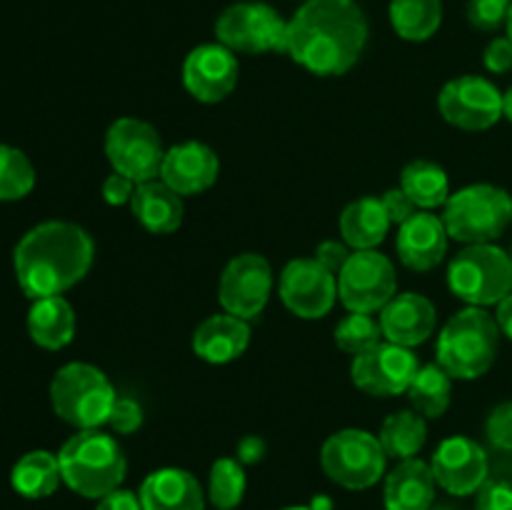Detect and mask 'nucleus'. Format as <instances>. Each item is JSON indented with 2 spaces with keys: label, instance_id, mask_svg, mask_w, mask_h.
Segmentation results:
<instances>
[{
  "label": "nucleus",
  "instance_id": "6e6552de",
  "mask_svg": "<svg viewBox=\"0 0 512 510\" xmlns=\"http://www.w3.org/2000/svg\"><path fill=\"white\" fill-rule=\"evenodd\" d=\"M385 455L378 435L345 428L330 435L320 450V465L333 483L348 490H368L385 475Z\"/></svg>",
  "mask_w": 512,
  "mask_h": 510
},
{
  "label": "nucleus",
  "instance_id": "2eb2a0df",
  "mask_svg": "<svg viewBox=\"0 0 512 510\" xmlns=\"http://www.w3.org/2000/svg\"><path fill=\"white\" fill-rule=\"evenodd\" d=\"M280 298L298 318H325L338 300V275L315 258H295L280 273Z\"/></svg>",
  "mask_w": 512,
  "mask_h": 510
},
{
  "label": "nucleus",
  "instance_id": "dca6fc26",
  "mask_svg": "<svg viewBox=\"0 0 512 510\" xmlns=\"http://www.w3.org/2000/svg\"><path fill=\"white\" fill-rule=\"evenodd\" d=\"M238 58L223 43H205L190 50L183 63V83L200 103H220L238 85Z\"/></svg>",
  "mask_w": 512,
  "mask_h": 510
},
{
  "label": "nucleus",
  "instance_id": "b1692460",
  "mask_svg": "<svg viewBox=\"0 0 512 510\" xmlns=\"http://www.w3.org/2000/svg\"><path fill=\"white\" fill-rule=\"evenodd\" d=\"M435 475L420 458L400 460L385 478V508L430 510L435 500Z\"/></svg>",
  "mask_w": 512,
  "mask_h": 510
},
{
  "label": "nucleus",
  "instance_id": "bb28decb",
  "mask_svg": "<svg viewBox=\"0 0 512 510\" xmlns=\"http://www.w3.org/2000/svg\"><path fill=\"white\" fill-rule=\"evenodd\" d=\"M10 483H13L15 493H20L23 498H48L63 483L58 455L48 453V450H30L15 463Z\"/></svg>",
  "mask_w": 512,
  "mask_h": 510
},
{
  "label": "nucleus",
  "instance_id": "c03bdc74",
  "mask_svg": "<svg viewBox=\"0 0 512 510\" xmlns=\"http://www.w3.org/2000/svg\"><path fill=\"white\" fill-rule=\"evenodd\" d=\"M265 455V440L258 438V435H245L238 443V460L243 465L258 463Z\"/></svg>",
  "mask_w": 512,
  "mask_h": 510
},
{
  "label": "nucleus",
  "instance_id": "09e8293b",
  "mask_svg": "<svg viewBox=\"0 0 512 510\" xmlns=\"http://www.w3.org/2000/svg\"><path fill=\"white\" fill-rule=\"evenodd\" d=\"M508 38L512 40V8H510V15H508Z\"/></svg>",
  "mask_w": 512,
  "mask_h": 510
},
{
  "label": "nucleus",
  "instance_id": "9b49d317",
  "mask_svg": "<svg viewBox=\"0 0 512 510\" xmlns=\"http://www.w3.org/2000/svg\"><path fill=\"white\" fill-rule=\"evenodd\" d=\"M395 288V265L378 250H353L338 275V295L350 313L383 310L395 298Z\"/></svg>",
  "mask_w": 512,
  "mask_h": 510
},
{
  "label": "nucleus",
  "instance_id": "c85d7f7f",
  "mask_svg": "<svg viewBox=\"0 0 512 510\" xmlns=\"http://www.w3.org/2000/svg\"><path fill=\"white\" fill-rule=\"evenodd\" d=\"M443 23V0H390V25L403 40H428Z\"/></svg>",
  "mask_w": 512,
  "mask_h": 510
},
{
  "label": "nucleus",
  "instance_id": "20e7f679",
  "mask_svg": "<svg viewBox=\"0 0 512 510\" xmlns=\"http://www.w3.org/2000/svg\"><path fill=\"white\" fill-rule=\"evenodd\" d=\"M500 348L498 320L485 308H465L438 335V365L458 380H475L493 368Z\"/></svg>",
  "mask_w": 512,
  "mask_h": 510
},
{
  "label": "nucleus",
  "instance_id": "79ce46f5",
  "mask_svg": "<svg viewBox=\"0 0 512 510\" xmlns=\"http://www.w3.org/2000/svg\"><path fill=\"white\" fill-rule=\"evenodd\" d=\"M135 185H138V183H133V180L125 178V175H120V173L108 175V178H105V183H103L105 203H108V205L130 203V198H133V193H135Z\"/></svg>",
  "mask_w": 512,
  "mask_h": 510
},
{
  "label": "nucleus",
  "instance_id": "39448f33",
  "mask_svg": "<svg viewBox=\"0 0 512 510\" xmlns=\"http://www.w3.org/2000/svg\"><path fill=\"white\" fill-rule=\"evenodd\" d=\"M118 400L113 383L90 363H68L50 383V403L55 415L78 430H98L113 413Z\"/></svg>",
  "mask_w": 512,
  "mask_h": 510
},
{
  "label": "nucleus",
  "instance_id": "c9c22d12",
  "mask_svg": "<svg viewBox=\"0 0 512 510\" xmlns=\"http://www.w3.org/2000/svg\"><path fill=\"white\" fill-rule=\"evenodd\" d=\"M485 433L495 448L512 450V400L493 408V413L488 415V423H485Z\"/></svg>",
  "mask_w": 512,
  "mask_h": 510
},
{
  "label": "nucleus",
  "instance_id": "ea45409f",
  "mask_svg": "<svg viewBox=\"0 0 512 510\" xmlns=\"http://www.w3.org/2000/svg\"><path fill=\"white\" fill-rule=\"evenodd\" d=\"M383 205L395 225H403L405 220H410L415 213H418V205L410 200V195L405 193L403 188H390L388 193L383 195Z\"/></svg>",
  "mask_w": 512,
  "mask_h": 510
},
{
  "label": "nucleus",
  "instance_id": "0eeeda50",
  "mask_svg": "<svg viewBox=\"0 0 512 510\" xmlns=\"http://www.w3.org/2000/svg\"><path fill=\"white\" fill-rule=\"evenodd\" d=\"M448 285L473 308L498 305L512 293V258L493 243L468 245L450 260Z\"/></svg>",
  "mask_w": 512,
  "mask_h": 510
},
{
  "label": "nucleus",
  "instance_id": "393cba45",
  "mask_svg": "<svg viewBox=\"0 0 512 510\" xmlns=\"http://www.w3.org/2000/svg\"><path fill=\"white\" fill-rule=\"evenodd\" d=\"M390 225L393 220L385 210L383 198H373V195L353 200L340 215V235L353 250L378 248L388 235Z\"/></svg>",
  "mask_w": 512,
  "mask_h": 510
},
{
  "label": "nucleus",
  "instance_id": "412c9836",
  "mask_svg": "<svg viewBox=\"0 0 512 510\" xmlns=\"http://www.w3.org/2000/svg\"><path fill=\"white\" fill-rule=\"evenodd\" d=\"M250 345V325L248 320L238 315L220 313L210 315L195 328L193 333V353L200 360L213 365H225L230 360L240 358Z\"/></svg>",
  "mask_w": 512,
  "mask_h": 510
},
{
  "label": "nucleus",
  "instance_id": "4468645a",
  "mask_svg": "<svg viewBox=\"0 0 512 510\" xmlns=\"http://www.w3.org/2000/svg\"><path fill=\"white\" fill-rule=\"evenodd\" d=\"M273 293V268L258 253H240L225 265L220 275L218 298L225 313L253 320L263 313Z\"/></svg>",
  "mask_w": 512,
  "mask_h": 510
},
{
  "label": "nucleus",
  "instance_id": "f03ea898",
  "mask_svg": "<svg viewBox=\"0 0 512 510\" xmlns=\"http://www.w3.org/2000/svg\"><path fill=\"white\" fill-rule=\"evenodd\" d=\"M95 258L93 238L80 225L48 220L35 225L15 245V275L33 300L63 295L88 275Z\"/></svg>",
  "mask_w": 512,
  "mask_h": 510
},
{
  "label": "nucleus",
  "instance_id": "e433bc0d",
  "mask_svg": "<svg viewBox=\"0 0 512 510\" xmlns=\"http://www.w3.org/2000/svg\"><path fill=\"white\" fill-rule=\"evenodd\" d=\"M108 425L115 433H135L143 425V408L133 398H118L113 405V413H110Z\"/></svg>",
  "mask_w": 512,
  "mask_h": 510
},
{
  "label": "nucleus",
  "instance_id": "7ed1b4c3",
  "mask_svg": "<svg viewBox=\"0 0 512 510\" xmlns=\"http://www.w3.org/2000/svg\"><path fill=\"white\" fill-rule=\"evenodd\" d=\"M60 473L63 483L83 498H105L120 488L128 470L118 440L100 430H78L60 448Z\"/></svg>",
  "mask_w": 512,
  "mask_h": 510
},
{
  "label": "nucleus",
  "instance_id": "5701e85b",
  "mask_svg": "<svg viewBox=\"0 0 512 510\" xmlns=\"http://www.w3.org/2000/svg\"><path fill=\"white\" fill-rule=\"evenodd\" d=\"M130 208H133V215L138 218V223L155 235L175 233L180 228V223H183L185 213L183 195L175 193L170 185H165L158 178L135 185Z\"/></svg>",
  "mask_w": 512,
  "mask_h": 510
},
{
  "label": "nucleus",
  "instance_id": "72a5a7b5",
  "mask_svg": "<svg viewBox=\"0 0 512 510\" xmlns=\"http://www.w3.org/2000/svg\"><path fill=\"white\" fill-rule=\"evenodd\" d=\"M380 338H383V328H380V320L373 318V313H350L335 325V343L353 358L380 343Z\"/></svg>",
  "mask_w": 512,
  "mask_h": 510
},
{
  "label": "nucleus",
  "instance_id": "f3484780",
  "mask_svg": "<svg viewBox=\"0 0 512 510\" xmlns=\"http://www.w3.org/2000/svg\"><path fill=\"white\" fill-rule=\"evenodd\" d=\"M430 470L435 475V483L450 495H473L480 485L488 480V455L465 435H453L438 445L430 460Z\"/></svg>",
  "mask_w": 512,
  "mask_h": 510
},
{
  "label": "nucleus",
  "instance_id": "603ef678",
  "mask_svg": "<svg viewBox=\"0 0 512 510\" xmlns=\"http://www.w3.org/2000/svg\"><path fill=\"white\" fill-rule=\"evenodd\" d=\"M510 258H512V253H510Z\"/></svg>",
  "mask_w": 512,
  "mask_h": 510
},
{
  "label": "nucleus",
  "instance_id": "ddd939ff",
  "mask_svg": "<svg viewBox=\"0 0 512 510\" xmlns=\"http://www.w3.org/2000/svg\"><path fill=\"white\" fill-rule=\"evenodd\" d=\"M440 115L460 130H488L503 118V93L480 75H460L438 95Z\"/></svg>",
  "mask_w": 512,
  "mask_h": 510
},
{
  "label": "nucleus",
  "instance_id": "de8ad7c7",
  "mask_svg": "<svg viewBox=\"0 0 512 510\" xmlns=\"http://www.w3.org/2000/svg\"><path fill=\"white\" fill-rule=\"evenodd\" d=\"M503 115L512 123V85L503 93Z\"/></svg>",
  "mask_w": 512,
  "mask_h": 510
},
{
  "label": "nucleus",
  "instance_id": "aec40b11",
  "mask_svg": "<svg viewBox=\"0 0 512 510\" xmlns=\"http://www.w3.org/2000/svg\"><path fill=\"white\" fill-rule=\"evenodd\" d=\"M383 338L403 348H415L435 333L438 313L435 305L420 293H400L380 310Z\"/></svg>",
  "mask_w": 512,
  "mask_h": 510
},
{
  "label": "nucleus",
  "instance_id": "2f4dec72",
  "mask_svg": "<svg viewBox=\"0 0 512 510\" xmlns=\"http://www.w3.org/2000/svg\"><path fill=\"white\" fill-rule=\"evenodd\" d=\"M248 478H245L243 463L235 458L215 460L210 468L208 498L218 510H235L243 503Z\"/></svg>",
  "mask_w": 512,
  "mask_h": 510
},
{
  "label": "nucleus",
  "instance_id": "7c9ffc66",
  "mask_svg": "<svg viewBox=\"0 0 512 510\" xmlns=\"http://www.w3.org/2000/svg\"><path fill=\"white\" fill-rule=\"evenodd\" d=\"M450 395H453V378L438 363L420 365L408 388L410 405L423 418H440L450 408Z\"/></svg>",
  "mask_w": 512,
  "mask_h": 510
},
{
  "label": "nucleus",
  "instance_id": "a211bd4d",
  "mask_svg": "<svg viewBox=\"0 0 512 510\" xmlns=\"http://www.w3.org/2000/svg\"><path fill=\"white\" fill-rule=\"evenodd\" d=\"M218 173L220 160L215 150L198 140H188L165 150L160 180L178 195H198L218 180Z\"/></svg>",
  "mask_w": 512,
  "mask_h": 510
},
{
  "label": "nucleus",
  "instance_id": "a878e982",
  "mask_svg": "<svg viewBox=\"0 0 512 510\" xmlns=\"http://www.w3.org/2000/svg\"><path fill=\"white\" fill-rule=\"evenodd\" d=\"M28 333L40 348H65L75 335V313L68 300L60 295L35 300L28 313Z\"/></svg>",
  "mask_w": 512,
  "mask_h": 510
},
{
  "label": "nucleus",
  "instance_id": "473e14b6",
  "mask_svg": "<svg viewBox=\"0 0 512 510\" xmlns=\"http://www.w3.org/2000/svg\"><path fill=\"white\" fill-rule=\"evenodd\" d=\"M35 170L28 155L10 145H0V200H20L33 190Z\"/></svg>",
  "mask_w": 512,
  "mask_h": 510
},
{
  "label": "nucleus",
  "instance_id": "c756f323",
  "mask_svg": "<svg viewBox=\"0 0 512 510\" xmlns=\"http://www.w3.org/2000/svg\"><path fill=\"white\" fill-rule=\"evenodd\" d=\"M378 440L388 458L410 460L423 450L428 440V423L415 410H400L385 418Z\"/></svg>",
  "mask_w": 512,
  "mask_h": 510
},
{
  "label": "nucleus",
  "instance_id": "cd10ccee",
  "mask_svg": "<svg viewBox=\"0 0 512 510\" xmlns=\"http://www.w3.org/2000/svg\"><path fill=\"white\" fill-rule=\"evenodd\" d=\"M400 188L410 195L420 210H433L448 203L450 180L448 173L433 160H413L403 168Z\"/></svg>",
  "mask_w": 512,
  "mask_h": 510
},
{
  "label": "nucleus",
  "instance_id": "8fccbe9b",
  "mask_svg": "<svg viewBox=\"0 0 512 510\" xmlns=\"http://www.w3.org/2000/svg\"><path fill=\"white\" fill-rule=\"evenodd\" d=\"M285 510H313L310 505H295V508H285Z\"/></svg>",
  "mask_w": 512,
  "mask_h": 510
},
{
  "label": "nucleus",
  "instance_id": "1a4fd4ad",
  "mask_svg": "<svg viewBox=\"0 0 512 510\" xmlns=\"http://www.w3.org/2000/svg\"><path fill=\"white\" fill-rule=\"evenodd\" d=\"M218 43L233 53H285L288 20L268 3H235L215 20Z\"/></svg>",
  "mask_w": 512,
  "mask_h": 510
},
{
  "label": "nucleus",
  "instance_id": "37998d69",
  "mask_svg": "<svg viewBox=\"0 0 512 510\" xmlns=\"http://www.w3.org/2000/svg\"><path fill=\"white\" fill-rule=\"evenodd\" d=\"M95 510H143V505H140V498L133 490L118 488L105 495V498H100Z\"/></svg>",
  "mask_w": 512,
  "mask_h": 510
},
{
  "label": "nucleus",
  "instance_id": "f257e3e1",
  "mask_svg": "<svg viewBox=\"0 0 512 510\" xmlns=\"http://www.w3.org/2000/svg\"><path fill=\"white\" fill-rule=\"evenodd\" d=\"M365 43L368 20L355 0H305L288 20L285 53L315 75H345Z\"/></svg>",
  "mask_w": 512,
  "mask_h": 510
},
{
  "label": "nucleus",
  "instance_id": "a19ab883",
  "mask_svg": "<svg viewBox=\"0 0 512 510\" xmlns=\"http://www.w3.org/2000/svg\"><path fill=\"white\" fill-rule=\"evenodd\" d=\"M483 63L490 73H508L512 70V40L510 38H495L493 43L485 48Z\"/></svg>",
  "mask_w": 512,
  "mask_h": 510
},
{
  "label": "nucleus",
  "instance_id": "3c124183",
  "mask_svg": "<svg viewBox=\"0 0 512 510\" xmlns=\"http://www.w3.org/2000/svg\"><path fill=\"white\" fill-rule=\"evenodd\" d=\"M430 510H453V508H448V505H438V508H430Z\"/></svg>",
  "mask_w": 512,
  "mask_h": 510
},
{
  "label": "nucleus",
  "instance_id": "f704fd0d",
  "mask_svg": "<svg viewBox=\"0 0 512 510\" xmlns=\"http://www.w3.org/2000/svg\"><path fill=\"white\" fill-rule=\"evenodd\" d=\"M512 8V0H470L468 3V20L473 28L498 30L500 25L508 23V15Z\"/></svg>",
  "mask_w": 512,
  "mask_h": 510
},
{
  "label": "nucleus",
  "instance_id": "6ab92c4d",
  "mask_svg": "<svg viewBox=\"0 0 512 510\" xmlns=\"http://www.w3.org/2000/svg\"><path fill=\"white\" fill-rule=\"evenodd\" d=\"M448 230L443 218L433 215L430 210H418L410 220H405L398 228V248L400 260L405 268L428 273L443 263L448 253Z\"/></svg>",
  "mask_w": 512,
  "mask_h": 510
},
{
  "label": "nucleus",
  "instance_id": "49530a36",
  "mask_svg": "<svg viewBox=\"0 0 512 510\" xmlns=\"http://www.w3.org/2000/svg\"><path fill=\"white\" fill-rule=\"evenodd\" d=\"M310 508H313V510H333V500H330L328 495H315L313 503H310Z\"/></svg>",
  "mask_w": 512,
  "mask_h": 510
},
{
  "label": "nucleus",
  "instance_id": "4be33fe9",
  "mask_svg": "<svg viewBox=\"0 0 512 510\" xmlns=\"http://www.w3.org/2000/svg\"><path fill=\"white\" fill-rule=\"evenodd\" d=\"M143 510H205L198 478L183 468H160L140 485Z\"/></svg>",
  "mask_w": 512,
  "mask_h": 510
},
{
  "label": "nucleus",
  "instance_id": "f8f14e48",
  "mask_svg": "<svg viewBox=\"0 0 512 510\" xmlns=\"http://www.w3.org/2000/svg\"><path fill=\"white\" fill-rule=\"evenodd\" d=\"M420 363L413 348H403L390 340H380L365 353L355 355L350 365V378L363 393L375 398H393L408 393Z\"/></svg>",
  "mask_w": 512,
  "mask_h": 510
},
{
  "label": "nucleus",
  "instance_id": "58836bf2",
  "mask_svg": "<svg viewBox=\"0 0 512 510\" xmlns=\"http://www.w3.org/2000/svg\"><path fill=\"white\" fill-rule=\"evenodd\" d=\"M350 245L348 243H338V240H323L315 250V260H318L323 268H328L333 275H340V270L345 268V263L350 260Z\"/></svg>",
  "mask_w": 512,
  "mask_h": 510
},
{
  "label": "nucleus",
  "instance_id": "423d86ee",
  "mask_svg": "<svg viewBox=\"0 0 512 510\" xmlns=\"http://www.w3.org/2000/svg\"><path fill=\"white\" fill-rule=\"evenodd\" d=\"M443 223L458 243H493L512 223V195L498 185H468L448 198Z\"/></svg>",
  "mask_w": 512,
  "mask_h": 510
},
{
  "label": "nucleus",
  "instance_id": "a18cd8bd",
  "mask_svg": "<svg viewBox=\"0 0 512 510\" xmlns=\"http://www.w3.org/2000/svg\"><path fill=\"white\" fill-rule=\"evenodd\" d=\"M495 320H498L500 333L508 335L512 340V293L498 303V315H495Z\"/></svg>",
  "mask_w": 512,
  "mask_h": 510
},
{
  "label": "nucleus",
  "instance_id": "4c0bfd02",
  "mask_svg": "<svg viewBox=\"0 0 512 510\" xmlns=\"http://www.w3.org/2000/svg\"><path fill=\"white\" fill-rule=\"evenodd\" d=\"M478 510H512V485L505 480H485L478 490Z\"/></svg>",
  "mask_w": 512,
  "mask_h": 510
},
{
  "label": "nucleus",
  "instance_id": "9d476101",
  "mask_svg": "<svg viewBox=\"0 0 512 510\" xmlns=\"http://www.w3.org/2000/svg\"><path fill=\"white\" fill-rule=\"evenodd\" d=\"M105 155L113 173L125 175L133 183H145L160 175L165 148L160 133L138 118H118L105 133Z\"/></svg>",
  "mask_w": 512,
  "mask_h": 510
}]
</instances>
